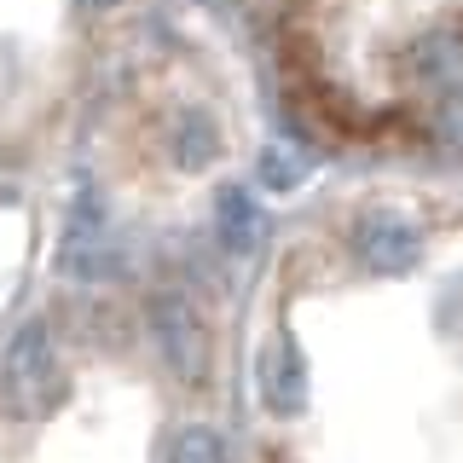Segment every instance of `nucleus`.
I'll return each instance as SVG.
<instances>
[{
  "label": "nucleus",
  "mask_w": 463,
  "mask_h": 463,
  "mask_svg": "<svg viewBox=\"0 0 463 463\" xmlns=\"http://www.w3.org/2000/svg\"><path fill=\"white\" fill-rule=\"evenodd\" d=\"M58 272L64 279H99V272H110V238H105V214H99L93 197H81L76 221H70L64 243H58Z\"/></svg>",
  "instance_id": "nucleus-4"
},
{
  "label": "nucleus",
  "mask_w": 463,
  "mask_h": 463,
  "mask_svg": "<svg viewBox=\"0 0 463 463\" xmlns=\"http://www.w3.org/2000/svg\"><path fill=\"white\" fill-rule=\"evenodd\" d=\"M354 255L376 272H411L417 255H423V232L400 214H365L354 226Z\"/></svg>",
  "instance_id": "nucleus-3"
},
{
  "label": "nucleus",
  "mask_w": 463,
  "mask_h": 463,
  "mask_svg": "<svg viewBox=\"0 0 463 463\" xmlns=\"http://www.w3.org/2000/svg\"><path fill=\"white\" fill-rule=\"evenodd\" d=\"M64 400V359L47 325H24L0 354V411L35 423Z\"/></svg>",
  "instance_id": "nucleus-1"
},
{
  "label": "nucleus",
  "mask_w": 463,
  "mask_h": 463,
  "mask_svg": "<svg viewBox=\"0 0 463 463\" xmlns=\"http://www.w3.org/2000/svg\"><path fill=\"white\" fill-rule=\"evenodd\" d=\"M76 6H116V0H76Z\"/></svg>",
  "instance_id": "nucleus-11"
},
{
  "label": "nucleus",
  "mask_w": 463,
  "mask_h": 463,
  "mask_svg": "<svg viewBox=\"0 0 463 463\" xmlns=\"http://www.w3.org/2000/svg\"><path fill=\"white\" fill-rule=\"evenodd\" d=\"M260 180L279 185V192H289V185L301 180V163H296L289 151H267V156H260Z\"/></svg>",
  "instance_id": "nucleus-10"
},
{
  "label": "nucleus",
  "mask_w": 463,
  "mask_h": 463,
  "mask_svg": "<svg viewBox=\"0 0 463 463\" xmlns=\"http://www.w3.org/2000/svg\"><path fill=\"white\" fill-rule=\"evenodd\" d=\"M168 151H174L180 168H209L214 156H221V134H214V122L203 110H185L168 134Z\"/></svg>",
  "instance_id": "nucleus-6"
},
{
  "label": "nucleus",
  "mask_w": 463,
  "mask_h": 463,
  "mask_svg": "<svg viewBox=\"0 0 463 463\" xmlns=\"http://www.w3.org/2000/svg\"><path fill=\"white\" fill-rule=\"evenodd\" d=\"M255 376H260V400H267L272 411L296 417L301 405H307V365H301L296 342H272L267 354H260Z\"/></svg>",
  "instance_id": "nucleus-5"
},
{
  "label": "nucleus",
  "mask_w": 463,
  "mask_h": 463,
  "mask_svg": "<svg viewBox=\"0 0 463 463\" xmlns=\"http://www.w3.org/2000/svg\"><path fill=\"white\" fill-rule=\"evenodd\" d=\"M168 463H226V440H221L214 429L192 423V429H180V434H174V452H168Z\"/></svg>",
  "instance_id": "nucleus-8"
},
{
  "label": "nucleus",
  "mask_w": 463,
  "mask_h": 463,
  "mask_svg": "<svg viewBox=\"0 0 463 463\" xmlns=\"http://www.w3.org/2000/svg\"><path fill=\"white\" fill-rule=\"evenodd\" d=\"M221 243L232 255H250L255 243H260V214H255V203L243 197V192H221Z\"/></svg>",
  "instance_id": "nucleus-7"
},
{
  "label": "nucleus",
  "mask_w": 463,
  "mask_h": 463,
  "mask_svg": "<svg viewBox=\"0 0 463 463\" xmlns=\"http://www.w3.org/2000/svg\"><path fill=\"white\" fill-rule=\"evenodd\" d=\"M429 134L446 145V151L463 156V93H440V105L429 116Z\"/></svg>",
  "instance_id": "nucleus-9"
},
{
  "label": "nucleus",
  "mask_w": 463,
  "mask_h": 463,
  "mask_svg": "<svg viewBox=\"0 0 463 463\" xmlns=\"http://www.w3.org/2000/svg\"><path fill=\"white\" fill-rule=\"evenodd\" d=\"M151 336H156V354L168 359L174 376L197 383V376L209 371V325H203V313L185 296H156L151 301Z\"/></svg>",
  "instance_id": "nucleus-2"
}]
</instances>
